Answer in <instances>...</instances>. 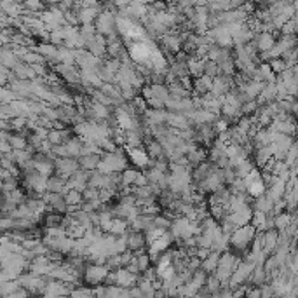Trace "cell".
I'll use <instances>...</instances> for the list:
<instances>
[{"label":"cell","mask_w":298,"mask_h":298,"mask_svg":"<svg viewBox=\"0 0 298 298\" xmlns=\"http://www.w3.org/2000/svg\"><path fill=\"white\" fill-rule=\"evenodd\" d=\"M128 168V159L121 148H115L112 152H103V159L99 162L98 171L105 174L110 173H122Z\"/></svg>","instance_id":"obj_1"},{"label":"cell","mask_w":298,"mask_h":298,"mask_svg":"<svg viewBox=\"0 0 298 298\" xmlns=\"http://www.w3.org/2000/svg\"><path fill=\"white\" fill-rule=\"evenodd\" d=\"M256 227L253 223L243 225V227L236 228L230 234V246L236 251H246L251 248V243L256 237Z\"/></svg>","instance_id":"obj_2"},{"label":"cell","mask_w":298,"mask_h":298,"mask_svg":"<svg viewBox=\"0 0 298 298\" xmlns=\"http://www.w3.org/2000/svg\"><path fill=\"white\" fill-rule=\"evenodd\" d=\"M170 230L178 241H181L185 239V237L201 234V223L194 220H188L187 216H174Z\"/></svg>","instance_id":"obj_3"},{"label":"cell","mask_w":298,"mask_h":298,"mask_svg":"<svg viewBox=\"0 0 298 298\" xmlns=\"http://www.w3.org/2000/svg\"><path fill=\"white\" fill-rule=\"evenodd\" d=\"M96 28H98V33H101L105 37H108L112 33H121L117 26V14H114L110 9H103L96 19Z\"/></svg>","instance_id":"obj_4"},{"label":"cell","mask_w":298,"mask_h":298,"mask_svg":"<svg viewBox=\"0 0 298 298\" xmlns=\"http://www.w3.org/2000/svg\"><path fill=\"white\" fill-rule=\"evenodd\" d=\"M110 267L107 263L105 265H99V263H89L85 265V270H84V281L89 283L91 286H96V284H101L107 281L108 274H110Z\"/></svg>","instance_id":"obj_5"},{"label":"cell","mask_w":298,"mask_h":298,"mask_svg":"<svg viewBox=\"0 0 298 298\" xmlns=\"http://www.w3.org/2000/svg\"><path fill=\"white\" fill-rule=\"evenodd\" d=\"M161 45L168 52V56H176L178 52L183 51V35H180L174 30H170L164 35H161Z\"/></svg>","instance_id":"obj_6"},{"label":"cell","mask_w":298,"mask_h":298,"mask_svg":"<svg viewBox=\"0 0 298 298\" xmlns=\"http://www.w3.org/2000/svg\"><path fill=\"white\" fill-rule=\"evenodd\" d=\"M244 183H246V190L251 197H258V195L267 192V183H265L263 173H260L256 168L244 178Z\"/></svg>","instance_id":"obj_7"},{"label":"cell","mask_w":298,"mask_h":298,"mask_svg":"<svg viewBox=\"0 0 298 298\" xmlns=\"http://www.w3.org/2000/svg\"><path fill=\"white\" fill-rule=\"evenodd\" d=\"M54 72H58L61 75V79L65 82L72 85H81L82 84V74L81 68L77 65H68V63H56Z\"/></svg>","instance_id":"obj_8"},{"label":"cell","mask_w":298,"mask_h":298,"mask_svg":"<svg viewBox=\"0 0 298 298\" xmlns=\"http://www.w3.org/2000/svg\"><path fill=\"white\" fill-rule=\"evenodd\" d=\"M41 18L44 19L49 32H51V30H56V28H63L65 25H68V23H66V18H65V12H63L58 5L49 7V11H44L41 14Z\"/></svg>","instance_id":"obj_9"},{"label":"cell","mask_w":298,"mask_h":298,"mask_svg":"<svg viewBox=\"0 0 298 298\" xmlns=\"http://www.w3.org/2000/svg\"><path fill=\"white\" fill-rule=\"evenodd\" d=\"M208 35L213 39V42L220 47H232L234 45V37H232L230 30L227 28V25H218L213 28L208 30Z\"/></svg>","instance_id":"obj_10"},{"label":"cell","mask_w":298,"mask_h":298,"mask_svg":"<svg viewBox=\"0 0 298 298\" xmlns=\"http://www.w3.org/2000/svg\"><path fill=\"white\" fill-rule=\"evenodd\" d=\"M270 131H276V132H281V134H286V136H297L298 132V124L297 121L293 119V115L286 119H274L270 122V126H267Z\"/></svg>","instance_id":"obj_11"},{"label":"cell","mask_w":298,"mask_h":298,"mask_svg":"<svg viewBox=\"0 0 298 298\" xmlns=\"http://www.w3.org/2000/svg\"><path fill=\"white\" fill-rule=\"evenodd\" d=\"M79 170H81L79 157H58L56 159V174L63 176L65 180H68V178Z\"/></svg>","instance_id":"obj_12"},{"label":"cell","mask_w":298,"mask_h":298,"mask_svg":"<svg viewBox=\"0 0 298 298\" xmlns=\"http://www.w3.org/2000/svg\"><path fill=\"white\" fill-rule=\"evenodd\" d=\"M89 52H92L94 56L103 59L105 56H108V42H107V37L101 35V33H96V37H92L91 41L85 44Z\"/></svg>","instance_id":"obj_13"},{"label":"cell","mask_w":298,"mask_h":298,"mask_svg":"<svg viewBox=\"0 0 298 298\" xmlns=\"http://www.w3.org/2000/svg\"><path fill=\"white\" fill-rule=\"evenodd\" d=\"M148 246V239L145 236V232L129 230L128 232V250L134 251V253H141L145 248Z\"/></svg>","instance_id":"obj_14"},{"label":"cell","mask_w":298,"mask_h":298,"mask_svg":"<svg viewBox=\"0 0 298 298\" xmlns=\"http://www.w3.org/2000/svg\"><path fill=\"white\" fill-rule=\"evenodd\" d=\"M188 117H190L192 124L199 126V124H208V122H216L220 119V115L211 110H206V108H195V110H192L188 114Z\"/></svg>","instance_id":"obj_15"},{"label":"cell","mask_w":298,"mask_h":298,"mask_svg":"<svg viewBox=\"0 0 298 298\" xmlns=\"http://www.w3.org/2000/svg\"><path fill=\"white\" fill-rule=\"evenodd\" d=\"M166 124L170 126V128H173V129H178V131H181V129H187V128H192V126H194V124H192V121H190V117H188V114H183V112H170Z\"/></svg>","instance_id":"obj_16"},{"label":"cell","mask_w":298,"mask_h":298,"mask_svg":"<svg viewBox=\"0 0 298 298\" xmlns=\"http://www.w3.org/2000/svg\"><path fill=\"white\" fill-rule=\"evenodd\" d=\"M261 236V246L269 255H272L277 248V241H279V230L277 228H270V230H258Z\"/></svg>","instance_id":"obj_17"},{"label":"cell","mask_w":298,"mask_h":298,"mask_svg":"<svg viewBox=\"0 0 298 298\" xmlns=\"http://www.w3.org/2000/svg\"><path fill=\"white\" fill-rule=\"evenodd\" d=\"M255 44H256L258 51L260 52H269L270 49L276 45L277 39L274 37V32H260L255 35Z\"/></svg>","instance_id":"obj_18"},{"label":"cell","mask_w":298,"mask_h":298,"mask_svg":"<svg viewBox=\"0 0 298 298\" xmlns=\"http://www.w3.org/2000/svg\"><path fill=\"white\" fill-rule=\"evenodd\" d=\"M286 190H288V183L284 180H281L279 176H274L272 181L267 185V194H269L274 201H281V199H284Z\"/></svg>","instance_id":"obj_19"},{"label":"cell","mask_w":298,"mask_h":298,"mask_svg":"<svg viewBox=\"0 0 298 298\" xmlns=\"http://www.w3.org/2000/svg\"><path fill=\"white\" fill-rule=\"evenodd\" d=\"M128 154H129V159H131V162L134 166H138V168H148V166H150L152 159H150L148 152L145 150L143 147L128 148Z\"/></svg>","instance_id":"obj_20"},{"label":"cell","mask_w":298,"mask_h":298,"mask_svg":"<svg viewBox=\"0 0 298 298\" xmlns=\"http://www.w3.org/2000/svg\"><path fill=\"white\" fill-rule=\"evenodd\" d=\"M103 11L101 4L94 5V7H84V9H77V18H79V25H89V23H96L99 12Z\"/></svg>","instance_id":"obj_21"},{"label":"cell","mask_w":298,"mask_h":298,"mask_svg":"<svg viewBox=\"0 0 298 298\" xmlns=\"http://www.w3.org/2000/svg\"><path fill=\"white\" fill-rule=\"evenodd\" d=\"M230 197H232L230 188H227V187L218 188L216 192H213V194H211V199H210V208H213V206L228 208V203H230Z\"/></svg>","instance_id":"obj_22"},{"label":"cell","mask_w":298,"mask_h":298,"mask_svg":"<svg viewBox=\"0 0 298 298\" xmlns=\"http://www.w3.org/2000/svg\"><path fill=\"white\" fill-rule=\"evenodd\" d=\"M35 51L41 52L49 63H58V52H59V45H54L52 42H45V44H39L35 45Z\"/></svg>","instance_id":"obj_23"},{"label":"cell","mask_w":298,"mask_h":298,"mask_svg":"<svg viewBox=\"0 0 298 298\" xmlns=\"http://www.w3.org/2000/svg\"><path fill=\"white\" fill-rule=\"evenodd\" d=\"M274 204H276V201H274V199L270 197L267 192H265V194H261V195H258V197L253 201V208H255V210H256V211H263V213H267V214H272Z\"/></svg>","instance_id":"obj_24"},{"label":"cell","mask_w":298,"mask_h":298,"mask_svg":"<svg viewBox=\"0 0 298 298\" xmlns=\"http://www.w3.org/2000/svg\"><path fill=\"white\" fill-rule=\"evenodd\" d=\"M101 159H103V155L101 154H87V155H81V157H79V162H81L82 170L94 171V170H98Z\"/></svg>","instance_id":"obj_25"},{"label":"cell","mask_w":298,"mask_h":298,"mask_svg":"<svg viewBox=\"0 0 298 298\" xmlns=\"http://www.w3.org/2000/svg\"><path fill=\"white\" fill-rule=\"evenodd\" d=\"M0 61H2V65L7 66V68H14L16 65H18L19 61H21V58H19L18 54H16L14 51L11 49V45H2V54H0Z\"/></svg>","instance_id":"obj_26"},{"label":"cell","mask_w":298,"mask_h":298,"mask_svg":"<svg viewBox=\"0 0 298 298\" xmlns=\"http://www.w3.org/2000/svg\"><path fill=\"white\" fill-rule=\"evenodd\" d=\"M12 72H14L18 79H28V81H33V79L37 77V74L33 70V65L25 63V61H19L18 65L12 68Z\"/></svg>","instance_id":"obj_27"},{"label":"cell","mask_w":298,"mask_h":298,"mask_svg":"<svg viewBox=\"0 0 298 298\" xmlns=\"http://www.w3.org/2000/svg\"><path fill=\"white\" fill-rule=\"evenodd\" d=\"M211 87H213V79L208 77V75H201V77L194 79V92L197 96H203L206 92H210Z\"/></svg>","instance_id":"obj_28"},{"label":"cell","mask_w":298,"mask_h":298,"mask_svg":"<svg viewBox=\"0 0 298 298\" xmlns=\"http://www.w3.org/2000/svg\"><path fill=\"white\" fill-rule=\"evenodd\" d=\"M145 150L148 152L150 159H168L164 154V147H162V143L159 140H155V138L145 141Z\"/></svg>","instance_id":"obj_29"},{"label":"cell","mask_w":298,"mask_h":298,"mask_svg":"<svg viewBox=\"0 0 298 298\" xmlns=\"http://www.w3.org/2000/svg\"><path fill=\"white\" fill-rule=\"evenodd\" d=\"M220 256H221V253L211 251V253L208 255V258H204V260L201 261V269L208 274H214V270L218 269V263H220Z\"/></svg>","instance_id":"obj_30"},{"label":"cell","mask_w":298,"mask_h":298,"mask_svg":"<svg viewBox=\"0 0 298 298\" xmlns=\"http://www.w3.org/2000/svg\"><path fill=\"white\" fill-rule=\"evenodd\" d=\"M272 159H274V152H272V148H270V145L255 150V162H256L260 168H265Z\"/></svg>","instance_id":"obj_31"},{"label":"cell","mask_w":298,"mask_h":298,"mask_svg":"<svg viewBox=\"0 0 298 298\" xmlns=\"http://www.w3.org/2000/svg\"><path fill=\"white\" fill-rule=\"evenodd\" d=\"M47 190L49 192H59V194L65 195L70 188L66 187L65 178L59 176V174H52V176H49V180H47Z\"/></svg>","instance_id":"obj_32"},{"label":"cell","mask_w":298,"mask_h":298,"mask_svg":"<svg viewBox=\"0 0 298 298\" xmlns=\"http://www.w3.org/2000/svg\"><path fill=\"white\" fill-rule=\"evenodd\" d=\"M276 99H277V84L276 82H267L258 101L260 103H270V101H276Z\"/></svg>","instance_id":"obj_33"},{"label":"cell","mask_w":298,"mask_h":298,"mask_svg":"<svg viewBox=\"0 0 298 298\" xmlns=\"http://www.w3.org/2000/svg\"><path fill=\"white\" fill-rule=\"evenodd\" d=\"M66 203L70 204V208H79L84 203V192L77 190V188H70V190L65 194Z\"/></svg>","instance_id":"obj_34"},{"label":"cell","mask_w":298,"mask_h":298,"mask_svg":"<svg viewBox=\"0 0 298 298\" xmlns=\"http://www.w3.org/2000/svg\"><path fill=\"white\" fill-rule=\"evenodd\" d=\"M274 220H276V228L281 232V230H286V228L293 223L295 216L293 214H290V211H281L279 214L274 216Z\"/></svg>","instance_id":"obj_35"},{"label":"cell","mask_w":298,"mask_h":298,"mask_svg":"<svg viewBox=\"0 0 298 298\" xmlns=\"http://www.w3.org/2000/svg\"><path fill=\"white\" fill-rule=\"evenodd\" d=\"M255 164H256V162H253L251 159H244L243 162H239L237 166H234V170H236L237 178H246L248 174H250L251 171L255 170Z\"/></svg>","instance_id":"obj_36"},{"label":"cell","mask_w":298,"mask_h":298,"mask_svg":"<svg viewBox=\"0 0 298 298\" xmlns=\"http://www.w3.org/2000/svg\"><path fill=\"white\" fill-rule=\"evenodd\" d=\"M221 72H220V65H218L216 61H213V59L210 58H204V75H208V77L214 79L218 77Z\"/></svg>","instance_id":"obj_37"},{"label":"cell","mask_w":298,"mask_h":298,"mask_svg":"<svg viewBox=\"0 0 298 298\" xmlns=\"http://www.w3.org/2000/svg\"><path fill=\"white\" fill-rule=\"evenodd\" d=\"M138 171L134 170H128L126 168L124 171H122V188L124 187H134V183H136V178H138Z\"/></svg>","instance_id":"obj_38"},{"label":"cell","mask_w":298,"mask_h":298,"mask_svg":"<svg viewBox=\"0 0 298 298\" xmlns=\"http://www.w3.org/2000/svg\"><path fill=\"white\" fill-rule=\"evenodd\" d=\"M44 2L42 0H25L23 2V12H44Z\"/></svg>","instance_id":"obj_39"},{"label":"cell","mask_w":298,"mask_h":298,"mask_svg":"<svg viewBox=\"0 0 298 298\" xmlns=\"http://www.w3.org/2000/svg\"><path fill=\"white\" fill-rule=\"evenodd\" d=\"M214 274H216V277L221 281V283H228L230 277H232V274H234V269H232V267H227V265L218 263V269L214 270Z\"/></svg>","instance_id":"obj_40"},{"label":"cell","mask_w":298,"mask_h":298,"mask_svg":"<svg viewBox=\"0 0 298 298\" xmlns=\"http://www.w3.org/2000/svg\"><path fill=\"white\" fill-rule=\"evenodd\" d=\"M260 101L258 99H248L246 103H243V107H241V112H243V115H255L256 114V110L260 108Z\"/></svg>","instance_id":"obj_41"},{"label":"cell","mask_w":298,"mask_h":298,"mask_svg":"<svg viewBox=\"0 0 298 298\" xmlns=\"http://www.w3.org/2000/svg\"><path fill=\"white\" fill-rule=\"evenodd\" d=\"M171 223H173V220H171V218H168V216H164V214H161V213L154 216V227L161 228V230H164V232L170 230Z\"/></svg>","instance_id":"obj_42"},{"label":"cell","mask_w":298,"mask_h":298,"mask_svg":"<svg viewBox=\"0 0 298 298\" xmlns=\"http://www.w3.org/2000/svg\"><path fill=\"white\" fill-rule=\"evenodd\" d=\"M121 87V92H122V98L126 99V101H132V99L138 96V89H134V85L132 84H121L119 85Z\"/></svg>","instance_id":"obj_43"},{"label":"cell","mask_w":298,"mask_h":298,"mask_svg":"<svg viewBox=\"0 0 298 298\" xmlns=\"http://www.w3.org/2000/svg\"><path fill=\"white\" fill-rule=\"evenodd\" d=\"M19 96L16 94V91H12V89H9L7 85H4V89L0 91V103L5 105V103H12V101H16Z\"/></svg>","instance_id":"obj_44"},{"label":"cell","mask_w":298,"mask_h":298,"mask_svg":"<svg viewBox=\"0 0 298 298\" xmlns=\"http://www.w3.org/2000/svg\"><path fill=\"white\" fill-rule=\"evenodd\" d=\"M298 32V18L295 16V18L288 19L286 23H284V26L281 28V33L283 35H297Z\"/></svg>","instance_id":"obj_45"},{"label":"cell","mask_w":298,"mask_h":298,"mask_svg":"<svg viewBox=\"0 0 298 298\" xmlns=\"http://www.w3.org/2000/svg\"><path fill=\"white\" fill-rule=\"evenodd\" d=\"M270 68L274 70V74L276 75H279L281 72H284L288 68V65H286V61H284V58H274V59H270Z\"/></svg>","instance_id":"obj_46"},{"label":"cell","mask_w":298,"mask_h":298,"mask_svg":"<svg viewBox=\"0 0 298 298\" xmlns=\"http://www.w3.org/2000/svg\"><path fill=\"white\" fill-rule=\"evenodd\" d=\"M283 58H284V61H286L288 66H297V63H298V47H293V49H290V51H286L283 54Z\"/></svg>","instance_id":"obj_47"},{"label":"cell","mask_w":298,"mask_h":298,"mask_svg":"<svg viewBox=\"0 0 298 298\" xmlns=\"http://www.w3.org/2000/svg\"><path fill=\"white\" fill-rule=\"evenodd\" d=\"M96 199H101V190L94 187H87L84 190V201H96ZM103 201V199H101Z\"/></svg>","instance_id":"obj_48"},{"label":"cell","mask_w":298,"mask_h":298,"mask_svg":"<svg viewBox=\"0 0 298 298\" xmlns=\"http://www.w3.org/2000/svg\"><path fill=\"white\" fill-rule=\"evenodd\" d=\"M70 295H72V297H92V295H94V288L79 286V288H75V290H72Z\"/></svg>","instance_id":"obj_49"},{"label":"cell","mask_w":298,"mask_h":298,"mask_svg":"<svg viewBox=\"0 0 298 298\" xmlns=\"http://www.w3.org/2000/svg\"><path fill=\"white\" fill-rule=\"evenodd\" d=\"M4 192H12L18 188V180H16V176H7L4 178Z\"/></svg>","instance_id":"obj_50"},{"label":"cell","mask_w":298,"mask_h":298,"mask_svg":"<svg viewBox=\"0 0 298 298\" xmlns=\"http://www.w3.org/2000/svg\"><path fill=\"white\" fill-rule=\"evenodd\" d=\"M246 297H261V286H256V284H255V288L246 286Z\"/></svg>","instance_id":"obj_51"},{"label":"cell","mask_w":298,"mask_h":298,"mask_svg":"<svg viewBox=\"0 0 298 298\" xmlns=\"http://www.w3.org/2000/svg\"><path fill=\"white\" fill-rule=\"evenodd\" d=\"M42 2H44L45 5H49V7H54V5H59L61 0H42Z\"/></svg>","instance_id":"obj_52"},{"label":"cell","mask_w":298,"mask_h":298,"mask_svg":"<svg viewBox=\"0 0 298 298\" xmlns=\"http://www.w3.org/2000/svg\"><path fill=\"white\" fill-rule=\"evenodd\" d=\"M293 5L297 7V11H298V0H293Z\"/></svg>","instance_id":"obj_53"},{"label":"cell","mask_w":298,"mask_h":298,"mask_svg":"<svg viewBox=\"0 0 298 298\" xmlns=\"http://www.w3.org/2000/svg\"><path fill=\"white\" fill-rule=\"evenodd\" d=\"M297 18H298V11H297Z\"/></svg>","instance_id":"obj_54"},{"label":"cell","mask_w":298,"mask_h":298,"mask_svg":"<svg viewBox=\"0 0 298 298\" xmlns=\"http://www.w3.org/2000/svg\"><path fill=\"white\" fill-rule=\"evenodd\" d=\"M297 37H298V32H297Z\"/></svg>","instance_id":"obj_55"}]
</instances>
